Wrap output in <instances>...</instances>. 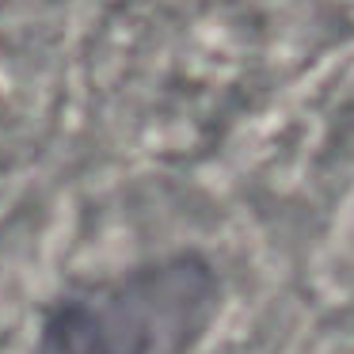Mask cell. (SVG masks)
Returning a JSON list of instances; mask_svg holds the SVG:
<instances>
[{"instance_id":"obj_1","label":"cell","mask_w":354,"mask_h":354,"mask_svg":"<svg viewBox=\"0 0 354 354\" xmlns=\"http://www.w3.org/2000/svg\"><path fill=\"white\" fill-rule=\"evenodd\" d=\"M214 305V267L176 255L62 308L42 354H187Z\"/></svg>"}]
</instances>
